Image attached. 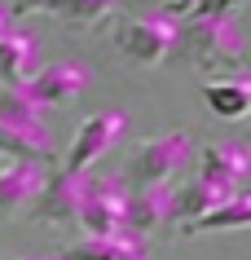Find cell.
Segmentation results:
<instances>
[{"label":"cell","instance_id":"7","mask_svg":"<svg viewBox=\"0 0 251 260\" xmlns=\"http://www.w3.org/2000/svg\"><path fill=\"white\" fill-rule=\"evenodd\" d=\"M124 194L128 190L119 177H93V185L84 194V207H80L84 238H106V234L124 230Z\"/></svg>","mask_w":251,"mask_h":260},{"label":"cell","instance_id":"10","mask_svg":"<svg viewBox=\"0 0 251 260\" xmlns=\"http://www.w3.org/2000/svg\"><path fill=\"white\" fill-rule=\"evenodd\" d=\"M44 172H49V164H22V159L0 168V216H22L27 212L31 199L44 185Z\"/></svg>","mask_w":251,"mask_h":260},{"label":"cell","instance_id":"9","mask_svg":"<svg viewBox=\"0 0 251 260\" xmlns=\"http://www.w3.org/2000/svg\"><path fill=\"white\" fill-rule=\"evenodd\" d=\"M172 185H146V190H128L124 194V230L146 238V234L172 225Z\"/></svg>","mask_w":251,"mask_h":260},{"label":"cell","instance_id":"18","mask_svg":"<svg viewBox=\"0 0 251 260\" xmlns=\"http://www.w3.org/2000/svg\"><path fill=\"white\" fill-rule=\"evenodd\" d=\"M14 260H40V256H14Z\"/></svg>","mask_w":251,"mask_h":260},{"label":"cell","instance_id":"1","mask_svg":"<svg viewBox=\"0 0 251 260\" xmlns=\"http://www.w3.org/2000/svg\"><path fill=\"white\" fill-rule=\"evenodd\" d=\"M176 53L203 71H242L247 67V31L234 5H185L176 27Z\"/></svg>","mask_w":251,"mask_h":260},{"label":"cell","instance_id":"15","mask_svg":"<svg viewBox=\"0 0 251 260\" xmlns=\"http://www.w3.org/2000/svg\"><path fill=\"white\" fill-rule=\"evenodd\" d=\"M203 102L211 115L221 119H242L251 110V80L247 75H229V80H207L203 84Z\"/></svg>","mask_w":251,"mask_h":260},{"label":"cell","instance_id":"12","mask_svg":"<svg viewBox=\"0 0 251 260\" xmlns=\"http://www.w3.org/2000/svg\"><path fill=\"white\" fill-rule=\"evenodd\" d=\"M40 71V44L31 31H5L0 36V84L5 88H22Z\"/></svg>","mask_w":251,"mask_h":260},{"label":"cell","instance_id":"2","mask_svg":"<svg viewBox=\"0 0 251 260\" xmlns=\"http://www.w3.org/2000/svg\"><path fill=\"white\" fill-rule=\"evenodd\" d=\"M0 154L22 164L53 159V133L40 123V110L27 102L22 88H0Z\"/></svg>","mask_w":251,"mask_h":260},{"label":"cell","instance_id":"6","mask_svg":"<svg viewBox=\"0 0 251 260\" xmlns=\"http://www.w3.org/2000/svg\"><path fill=\"white\" fill-rule=\"evenodd\" d=\"M124 128H128V119L119 110H97V115H88V119L75 128V141L66 146L62 168H66V172H88V164H97L101 154H111L115 146H119Z\"/></svg>","mask_w":251,"mask_h":260},{"label":"cell","instance_id":"13","mask_svg":"<svg viewBox=\"0 0 251 260\" xmlns=\"http://www.w3.org/2000/svg\"><path fill=\"white\" fill-rule=\"evenodd\" d=\"M234 194H242V190H229V185H216V181L190 177L185 185H176V190H172V212H167V220H181V225H190V220L207 216L211 207L229 203Z\"/></svg>","mask_w":251,"mask_h":260},{"label":"cell","instance_id":"14","mask_svg":"<svg viewBox=\"0 0 251 260\" xmlns=\"http://www.w3.org/2000/svg\"><path fill=\"white\" fill-rule=\"evenodd\" d=\"M247 168H251L247 150H242L238 141H221V146H207V150H203V168H198V177L238 190L242 177H247Z\"/></svg>","mask_w":251,"mask_h":260},{"label":"cell","instance_id":"17","mask_svg":"<svg viewBox=\"0 0 251 260\" xmlns=\"http://www.w3.org/2000/svg\"><path fill=\"white\" fill-rule=\"evenodd\" d=\"M9 22H14V9H5V5H0V36L9 31Z\"/></svg>","mask_w":251,"mask_h":260},{"label":"cell","instance_id":"8","mask_svg":"<svg viewBox=\"0 0 251 260\" xmlns=\"http://www.w3.org/2000/svg\"><path fill=\"white\" fill-rule=\"evenodd\" d=\"M88 80L93 75H88L84 62H49V67H40L22 84V93H27V102L35 110L40 106H66L70 97H80L88 88Z\"/></svg>","mask_w":251,"mask_h":260},{"label":"cell","instance_id":"3","mask_svg":"<svg viewBox=\"0 0 251 260\" xmlns=\"http://www.w3.org/2000/svg\"><path fill=\"white\" fill-rule=\"evenodd\" d=\"M194 154V137L176 128V133H163V137H146L137 150L128 154L124 168V190H146V185H172V177L190 164Z\"/></svg>","mask_w":251,"mask_h":260},{"label":"cell","instance_id":"16","mask_svg":"<svg viewBox=\"0 0 251 260\" xmlns=\"http://www.w3.org/2000/svg\"><path fill=\"white\" fill-rule=\"evenodd\" d=\"M247 220H251V199H247V194H234L229 203L211 207L207 216H198V220H190V225H181V234H207V230H242Z\"/></svg>","mask_w":251,"mask_h":260},{"label":"cell","instance_id":"5","mask_svg":"<svg viewBox=\"0 0 251 260\" xmlns=\"http://www.w3.org/2000/svg\"><path fill=\"white\" fill-rule=\"evenodd\" d=\"M93 177L88 172H66V168H53L44 172V185L40 194L31 199V216L44 220V225H75L80 220V207H84V194H88Z\"/></svg>","mask_w":251,"mask_h":260},{"label":"cell","instance_id":"11","mask_svg":"<svg viewBox=\"0 0 251 260\" xmlns=\"http://www.w3.org/2000/svg\"><path fill=\"white\" fill-rule=\"evenodd\" d=\"M57 260H154L150 256V243L137 238V234H106V238H80L57 251Z\"/></svg>","mask_w":251,"mask_h":260},{"label":"cell","instance_id":"4","mask_svg":"<svg viewBox=\"0 0 251 260\" xmlns=\"http://www.w3.org/2000/svg\"><path fill=\"white\" fill-rule=\"evenodd\" d=\"M115 44L119 53H128L141 67H154V62H167L176 53V18L167 9H150V14H132L119 22L115 31Z\"/></svg>","mask_w":251,"mask_h":260}]
</instances>
